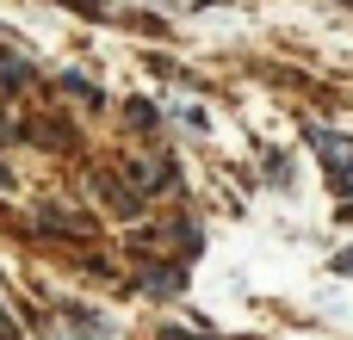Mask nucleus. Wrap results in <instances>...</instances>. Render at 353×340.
<instances>
[{
	"label": "nucleus",
	"instance_id": "nucleus-1",
	"mask_svg": "<svg viewBox=\"0 0 353 340\" xmlns=\"http://www.w3.org/2000/svg\"><path fill=\"white\" fill-rule=\"evenodd\" d=\"M137 254H143V260H168V254H174V260L186 266V260L199 254V229H192L186 217H168V223H149V229H143V242H137Z\"/></svg>",
	"mask_w": 353,
	"mask_h": 340
},
{
	"label": "nucleus",
	"instance_id": "nucleus-2",
	"mask_svg": "<svg viewBox=\"0 0 353 340\" xmlns=\"http://www.w3.org/2000/svg\"><path fill=\"white\" fill-rule=\"evenodd\" d=\"M37 340H112V328H105V316H99V310L56 304V310L37 322Z\"/></svg>",
	"mask_w": 353,
	"mask_h": 340
},
{
	"label": "nucleus",
	"instance_id": "nucleus-3",
	"mask_svg": "<svg viewBox=\"0 0 353 340\" xmlns=\"http://www.w3.org/2000/svg\"><path fill=\"white\" fill-rule=\"evenodd\" d=\"M87 192H93V204H105V211H112V217H124V223H137V217H143V192L130 186V173L93 167V173H87Z\"/></svg>",
	"mask_w": 353,
	"mask_h": 340
},
{
	"label": "nucleus",
	"instance_id": "nucleus-4",
	"mask_svg": "<svg viewBox=\"0 0 353 340\" xmlns=\"http://www.w3.org/2000/svg\"><path fill=\"white\" fill-rule=\"evenodd\" d=\"M124 173H130V186H137L143 198H155V192H174V186H180V167H174L161 149H130Z\"/></svg>",
	"mask_w": 353,
	"mask_h": 340
},
{
	"label": "nucleus",
	"instance_id": "nucleus-5",
	"mask_svg": "<svg viewBox=\"0 0 353 340\" xmlns=\"http://www.w3.org/2000/svg\"><path fill=\"white\" fill-rule=\"evenodd\" d=\"M310 142H316V155H323V167H329V180H335V192H353V142L341 130H304Z\"/></svg>",
	"mask_w": 353,
	"mask_h": 340
},
{
	"label": "nucleus",
	"instance_id": "nucleus-6",
	"mask_svg": "<svg viewBox=\"0 0 353 340\" xmlns=\"http://www.w3.org/2000/svg\"><path fill=\"white\" fill-rule=\"evenodd\" d=\"M37 223H43V229H56V235H81V242H87V235L99 229V223H93L87 211H68L62 198H37Z\"/></svg>",
	"mask_w": 353,
	"mask_h": 340
},
{
	"label": "nucleus",
	"instance_id": "nucleus-7",
	"mask_svg": "<svg viewBox=\"0 0 353 340\" xmlns=\"http://www.w3.org/2000/svg\"><path fill=\"white\" fill-rule=\"evenodd\" d=\"M180 285H186V266H180V260H168V266L155 260V266L137 279V291H143V297H174Z\"/></svg>",
	"mask_w": 353,
	"mask_h": 340
},
{
	"label": "nucleus",
	"instance_id": "nucleus-8",
	"mask_svg": "<svg viewBox=\"0 0 353 340\" xmlns=\"http://www.w3.org/2000/svg\"><path fill=\"white\" fill-rule=\"evenodd\" d=\"M25 81H31V62H25L19 50H0V99H6V93H19Z\"/></svg>",
	"mask_w": 353,
	"mask_h": 340
},
{
	"label": "nucleus",
	"instance_id": "nucleus-9",
	"mask_svg": "<svg viewBox=\"0 0 353 340\" xmlns=\"http://www.w3.org/2000/svg\"><path fill=\"white\" fill-rule=\"evenodd\" d=\"M56 87H62V93H74V99H81V105H99V99H105V93H99V87H93V81H87V74H62V81H56Z\"/></svg>",
	"mask_w": 353,
	"mask_h": 340
},
{
	"label": "nucleus",
	"instance_id": "nucleus-10",
	"mask_svg": "<svg viewBox=\"0 0 353 340\" xmlns=\"http://www.w3.org/2000/svg\"><path fill=\"white\" fill-rule=\"evenodd\" d=\"M155 118H161V111H155V105H143V99H137V105H130V124H137V130H143V124H155Z\"/></svg>",
	"mask_w": 353,
	"mask_h": 340
},
{
	"label": "nucleus",
	"instance_id": "nucleus-11",
	"mask_svg": "<svg viewBox=\"0 0 353 340\" xmlns=\"http://www.w3.org/2000/svg\"><path fill=\"white\" fill-rule=\"evenodd\" d=\"M0 340H19V322H12L6 310H0Z\"/></svg>",
	"mask_w": 353,
	"mask_h": 340
},
{
	"label": "nucleus",
	"instance_id": "nucleus-12",
	"mask_svg": "<svg viewBox=\"0 0 353 340\" xmlns=\"http://www.w3.org/2000/svg\"><path fill=\"white\" fill-rule=\"evenodd\" d=\"M335 273H353V248H347V254H335Z\"/></svg>",
	"mask_w": 353,
	"mask_h": 340
},
{
	"label": "nucleus",
	"instance_id": "nucleus-13",
	"mask_svg": "<svg viewBox=\"0 0 353 340\" xmlns=\"http://www.w3.org/2000/svg\"><path fill=\"white\" fill-rule=\"evenodd\" d=\"M6 186H12V167H6V161H0V192H6Z\"/></svg>",
	"mask_w": 353,
	"mask_h": 340
}]
</instances>
